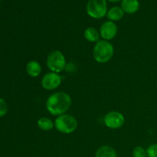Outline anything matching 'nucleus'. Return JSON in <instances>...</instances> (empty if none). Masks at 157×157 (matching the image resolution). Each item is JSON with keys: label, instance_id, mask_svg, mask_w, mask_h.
<instances>
[{"label": "nucleus", "instance_id": "7", "mask_svg": "<svg viewBox=\"0 0 157 157\" xmlns=\"http://www.w3.org/2000/svg\"><path fill=\"white\" fill-rule=\"evenodd\" d=\"M61 84V77L59 74L49 72L44 75L41 80V86L47 90H52L58 88Z\"/></svg>", "mask_w": 157, "mask_h": 157}, {"label": "nucleus", "instance_id": "4", "mask_svg": "<svg viewBox=\"0 0 157 157\" xmlns=\"http://www.w3.org/2000/svg\"><path fill=\"white\" fill-rule=\"evenodd\" d=\"M47 67L51 72L61 73L66 67V59L62 52L60 51H53L48 55L47 58Z\"/></svg>", "mask_w": 157, "mask_h": 157}, {"label": "nucleus", "instance_id": "11", "mask_svg": "<svg viewBox=\"0 0 157 157\" xmlns=\"http://www.w3.org/2000/svg\"><path fill=\"white\" fill-rule=\"evenodd\" d=\"M95 157H117V154L113 147L104 145L98 149Z\"/></svg>", "mask_w": 157, "mask_h": 157}, {"label": "nucleus", "instance_id": "1", "mask_svg": "<svg viewBox=\"0 0 157 157\" xmlns=\"http://www.w3.org/2000/svg\"><path fill=\"white\" fill-rule=\"evenodd\" d=\"M71 98L66 92L60 91L52 94L46 101V109L54 116H61L69 110L71 105Z\"/></svg>", "mask_w": 157, "mask_h": 157}, {"label": "nucleus", "instance_id": "16", "mask_svg": "<svg viewBox=\"0 0 157 157\" xmlns=\"http://www.w3.org/2000/svg\"><path fill=\"white\" fill-rule=\"evenodd\" d=\"M147 157H157V144L149 146L147 149Z\"/></svg>", "mask_w": 157, "mask_h": 157}, {"label": "nucleus", "instance_id": "3", "mask_svg": "<svg viewBox=\"0 0 157 157\" xmlns=\"http://www.w3.org/2000/svg\"><path fill=\"white\" fill-rule=\"evenodd\" d=\"M55 127L60 133L69 134L75 132L78 128V121L75 117L64 113L55 119Z\"/></svg>", "mask_w": 157, "mask_h": 157}, {"label": "nucleus", "instance_id": "9", "mask_svg": "<svg viewBox=\"0 0 157 157\" xmlns=\"http://www.w3.org/2000/svg\"><path fill=\"white\" fill-rule=\"evenodd\" d=\"M121 8L124 12L133 14L140 9V2L138 0H122Z\"/></svg>", "mask_w": 157, "mask_h": 157}, {"label": "nucleus", "instance_id": "14", "mask_svg": "<svg viewBox=\"0 0 157 157\" xmlns=\"http://www.w3.org/2000/svg\"><path fill=\"white\" fill-rule=\"evenodd\" d=\"M37 125L38 128L43 131H50L55 127V123L50 118L43 117L38 120Z\"/></svg>", "mask_w": 157, "mask_h": 157}, {"label": "nucleus", "instance_id": "10", "mask_svg": "<svg viewBox=\"0 0 157 157\" xmlns=\"http://www.w3.org/2000/svg\"><path fill=\"white\" fill-rule=\"evenodd\" d=\"M27 74L32 78H37L41 73V66L37 61L32 60L28 62L26 65Z\"/></svg>", "mask_w": 157, "mask_h": 157}, {"label": "nucleus", "instance_id": "17", "mask_svg": "<svg viewBox=\"0 0 157 157\" xmlns=\"http://www.w3.org/2000/svg\"><path fill=\"white\" fill-rule=\"evenodd\" d=\"M8 106L6 101L0 98V117L5 116L7 113Z\"/></svg>", "mask_w": 157, "mask_h": 157}, {"label": "nucleus", "instance_id": "12", "mask_svg": "<svg viewBox=\"0 0 157 157\" xmlns=\"http://www.w3.org/2000/svg\"><path fill=\"white\" fill-rule=\"evenodd\" d=\"M84 36L85 39L89 42H98L100 41V32L94 27H88L84 30Z\"/></svg>", "mask_w": 157, "mask_h": 157}, {"label": "nucleus", "instance_id": "15", "mask_svg": "<svg viewBox=\"0 0 157 157\" xmlns=\"http://www.w3.org/2000/svg\"><path fill=\"white\" fill-rule=\"evenodd\" d=\"M133 157H147V150L142 147H136L133 150Z\"/></svg>", "mask_w": 157, "mask_h": 157}, {"label": "nucleus", "instance_id": "18", "mask_svg": "<svg viewBox=\"0 0 157 157\" xmlns=\"http://www.w3.org/2000/svg\"><path fill=\"white\" fill-rule=\"evenodd\" d=\"M108 1L112 2H118L121 1V0H108Z\"/></svg>", "mask_w": 157, "mask_h": 157}, {"label": "nucleus", "instance_id": "8", "mask_svg": "<svg viewBox=\"0 0 157 157\" xmlns=\"http://www.w3.org/2000/svg\"><path fill=\"white\" fill-rule=\"evenodd\" d=\"M117 34V26L113 21H107L103 23L100 28V35L105 41L113 39Z\"/></svg>", "mask_w": 157, "mask_h": 157}, {"label": "nucleus", "instance_id": "6", "mask_svg": "<svg viewBox=\"0 0 157 157\" xmlns=\"http://www.w3.org/2000/svg\"><path fill=\"white\" fill-rule=\"evenodd\" d=\"M125 122L124 116L118 111H110L104 117V124L106 127L112 130L119 129L124 126Z\"/></svg>", "mask_w": 157, "mask_h": 157}, {"label": "nucleus", "instance_id": "5", "mask_svg": "<svg viewBox=\"0 0 157 157\" xmlns=\"http://www.w3.org/2000/svg\"><path fill=\"white\" fill-rule=\"evenodd\" d=\"M87 15L95 19L104 18L107 13L106 0H88L86 6Z\"/></svg>", "mask_w": 157, "mask_h": 157}, {"label": "nucleus", "instance_id": "13", "mask_svg": "<svg viewBox=\"0 0 157 157\" xmlns=\"http://www.w3.org/2000/svg\"><path fill=\"white\" fill-rule=\"evenodd\" d=\"M124 12L121 7L115 6V7L111 8L110 10L107 12V17L110 21H119L124 17Z\"/></svg>", "mask_w": 157, "mask_h": 157}, {"label": "nucleus", "instance_id": "2", "mask_svg": "<svg viewBox=\"0 0 157 157\" xmlns=\"http://www.w3.org/2000/svg\"><path fill=\"white\" fill-rule=\"evenodd\" d=\"M114 54V48L110 42L105 40H100L95 44L93 56L98 63L104 64L110 61Z\"/></svg>", "mask_w": 157, "mask_h": 157}]
</instances>
